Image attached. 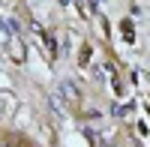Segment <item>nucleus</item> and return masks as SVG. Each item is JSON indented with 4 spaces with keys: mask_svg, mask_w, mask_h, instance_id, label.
<instances>
[{
    "mask_svg": "<svg viewBox=\"0 0 150 147\" xmlns=\"http://www.w3.org/2000/svg\"><path fill=\"white\" fill-rule=\"evenodd\" d=\"M57 96H60V99H66V102H75V99H78V90H75V84L60 81V84H57Z\"/></svg>",
    "mask_w": 150,
    "mask_h": 147,
    "instance_id": "nucleus-1",
    "label": "nucleus"
},
{
    "mask_svg": "<svg viewBox=\"0 0 150 147\" xmlns=\"http://www.w3.org/2000/svg\"><path fill=\"white\" fill-rule=\"evenodd\" d=\"M87 60H90V48H81V63L87 66Z\"/></svg>",
    "mask_w": 150,
    "mask_h": 147,
    "instance_id": "nucleus-2",
    "label": "nucleus"
}]
</instances>
